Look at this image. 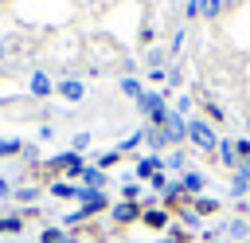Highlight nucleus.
Wrapping results in <instances>:
<instances>
[{
    "label": "nucleus",
    "instance_id": "f257e3e1",
    "mask_svg": "<svg viewBox=\"0 0 250 243\" xmlns=\"http://www.w3.org/2000/svg\"><path fill=\"white\" fill-rule=\"evenodd\" d=\"M188 137L203 149V153H211V149H219V137H215V129H211V122H199V118H188Z\"/></svg>",
    "mask_w": 250,
    "mask_h": 243
},
{
    "label": "nucleus",
    "instance_id": "f03ea898",
    "mask_svg": "<svg viewBox=\"0 0 250 243\" xmlns=\"http://www.w3.org/2000/svg\"><path fill=\"white\" fill-rule=\"evenodd\" d=\"M180 188H184V192H203V188H207V176H203V172H195V169H184Z\"/></svg>",
    "mask_w": 250,
    "mask_h": 243
},
{
    "label": "nucleus",
    "instance_id": "7ed1b4c3",
    "mask_svg": "<svg viewBox=\"0 0 250 243\" xmlns=\"http://www.w3.org/2000/svg\"><path fill=\"white\" fill-rule=\"evenodd\" d=\"M59 94H62L66 102H82V94H86V86H82L78 78H66V82L59 86Z\"/></svg>",
    "mask_w": 250,
    "mask_h": 243
},
{
    "label": "nucleus",
    "instance_id": "20e7f679",
    "mask_svg": "<svg viewBox=\"0 0 250 243\" xmlns=\"http://www.w3.org/2000/svg\"><path fill=\"white\" fill-rule=\"evenodd\" d=\"M141 216V208L133 204V200H121L117 208H113V219H121V223H129V219H137Z\"/></svg>",
    "mask_w": 250,
    "mask_h": 243
},
{
    "label": "nucleus",
    "instance_id": "39448f33",
    "mask_svg": "<svg viewBox=\"0 0 250 243\" xmlns=\"http://www.w3.org/2000/svg\"><path fill=\"white\" fill-rule=\"evenodd\" d=\"M31 94H35V98H47V94H51V78H47L43 71L31 74Z\"/></svg>",
    "mask_w": 250,
    "mask_h": 243
},
{
    "label": "nucleus",
    "instance_id": "423d86ee",
    "mask_svg": "<svg viewBox=\"0 0 250 243\" xmlns=\"http://www.w3.org/2000/svg\"><path fill=\"white\" fill-rule=\"evenodd\" d=\"M55 165L66 169V172H82V157L78 153H62V157H55Z\"/></svg>",
    "mask_w": 250,
    "mask_h": 243
},
{
    "label": "nucleus",
    "instance_id": "0eeeda50",
    "mask_svg": "<svg viewBox=\"0 0 250 243\" xmlns=\"http://www.w3.org/2000/svg\"><path fill=\"white\" fill-rule=\"evenodd\" d=\"M145 223L160 231V227H168V212H164V208H148V212H145Z\"/></svg>",
    "mask_w": 250,
    "mask_h": 243
},
{
    "label": "nucleus",
    "instance_id": "6e6552de",
    "mask_svg": "<svg viewBox=\"0 0 250 243\" xmlns=\"http://www.w3.org/2000/svg\"><path fill=\"white\" fill-rule=\"evenodd\" d=\"M219 157H223V165L238 169V153H234V141H219Z\"/></svg>",
    "mask_w": 250,
    "mask_h": 243
},
{
    "label": "nucleus",
    "instance_id": "1a4fd4ad",
    "mask_svg": "<svg viewBox=\"0 0 250 243\" xmlns=\"http://www.w3.org/2000/svg\"><path fill=\"white\" fill-rule=\"evenodd\" d=\"M82 180H86V188L98 192V188L105 184V172H102V169H82Z\"/></svg>",
    "mask_w": 250,
    "mask_h": 243
},
{
    "label": "nucleus",
    "instance_id": "9d476101",
    "mask_svg": "<svg viewBox=\"0 0 250 243\" xmlns=\"http://www.w3.org/2000/svg\"><path fill=\"white\" fill-rule=\"evenodd\" d=\"M223 231H227V235H234V239H250V223H246V219H230Z\"/></svg>",
    "mask_w": 250,
    "mask_h": 243
},
{
    "label": "nucleus",
    "instance_id": "9b49d317",
    "mask_svg": "<svg viewBox=\"0 0 250 243\" xmlns=\"http://www.w3.org/2000/svg\"><path fill=\"white\" fill-rule=\"evenodd\" d=\"M219 12H223V0H199V16L219 20Z\"/></svg>",
    "mask_w": 250,
    "mask_h": 243
},
{
    "label": "nucleus",
    "instance_id": "f8f14e48",
    "mask_svg": "<svg viewBox=\"0 0 250 243\" xmlns=\"http://www.w3.org/2000/svg\"><path fill=\"white\" fill-rule=\"evenodd\" d=\"M246 192H250V180H242V176L234 172V180H230V196H234V200H242Z\"/></svg>",
    "mask_w": 250,
    "mask_h": 243
},
{
    "label": "nucleus",
    "instance_id": "ddd939ff",
    "mask_svg": "<svg viewBox=\"0 0 250 243\" xmlns=\"http://www.w3.org/2000/svg\"><path fill=\"white\" fill-rule=\"evenodd\" d=\"M121 90H125V94H129V98H141V94H145V90H141V82H137V78H121Z\"/></svg>",
    "mask_w": 250,
    "mask_h": 243
},
{
    "label": "nucleus",
    "instance_id": "4468645a",
    "mask_svg": "<svg viewBox=\"0 0 250 243\" xmlns=\"http://www.w3.org/2000/svg\"><path fill=\"white\" fill-rule=\"evenodd\" d=\"M51 192H55V196H62V200H70V196H78L82 188H70V184H55Z\"/></svg>",
    "mask_w": 250,
    "mask_h": 243
},
{
    "label": "nucleus",
    "instance_id": "2eb2a0df",
    "mask_svg": "<svg viewBox=\"0 0 250 243\" xmlns=\"http://www.w3.org/2000/svg\"><path fill=\"white\" fill-rule=\"evenodd\" d=\"M20 149H23V145H20V141H12V137H8V141H0V157H12V153H20Z\"/></svg>",
    "mask_w": 250,
    "mask_h": 243
},
{
    "label": "nucleus",
    "instance_id": "dca6fc26",
    "mask_svg": "<svg viewBox=\"0 0 250 243\" xmlns=\"http://www.w3.org/2000/svg\"><path fill=\"white\" fill-rule=\"evenodd\" d=\"M234 153H238L242 161H250V137H242V141H234Z\"/></svg>",
    "mask_w": 250,
    "mask_h": 243
},
{
    "label": "nucleus",
    "instance_id": "f3484780",
    "mask_svg": "<svg viewBox=\"0 0 250 243\" xmlns=\"http://www.w3.org/2000/svg\"><path fill=\"white\" fill-rule=\"evenodd\" d=\"M188 110H191V98H188V94H184V98H176V114H180V118H184V114H188Z\"/></svg>",
    "mask_w": 250,
    "mask_h": 243
},
{
    "label": "nucleus",
    "instance_id": "a211bd4d",
    "mask_svg": "<svg viewBox=\"0 0 250 243\" xmlns=\"http://www.w3.org/2000/svg\"><path fill=\"white\" fill-rule=\"evenodd\" d=\"M148 184H152V188H156V192H164V188H168V176H164V172H156V176H152V180H148Z\"/></svg>",
    "mask_w": 250,
    "mask_h": 243
},
{
    "label": "nucleus",
    "instance_id": "6ab92c4d",
    "mask_svg": "<svg viewBox=\"0 0 250 243\" xmlns=\"http://www.w3.org/2000/svg\"><path fill=\"white\" fill-rule=\"evenodd\" d=\"M207 114H211L215 122H223V118H227V114H223V106H215V102H207Z\"/></svg>",
    "mask_w": 250,
    "mask_h": 243
},
{
    "label": "nucleus",
    "instance_id": "aec40b11",
    "mask_svg": "<svg viewBox=\"0 0 250 243\" xmlns=\"http://www.w3.org/2000/svg\"><path fill=\"white\" fill-rule=\"evenodd\" d=\"M137 192H141L137 184H121V196H125V200H137Z\"/></svg>",
    "mask_w": 250,
    "mask_h": 243
},
{
    "label": "nucleus",
    "instance_id": "412c9836",
    "mask_svg": "<svg viewBox=\"0 0 250 243\" xmlns=\"http://www.w3.org/2000/svg\"><path fill=\"white\" fill-rule=\"evenodd\" d=\"M184 223L195 231V227H199V212H184Z\"/></svg>",
    "mask_w": 250,
    "mask_h": 243
},
{
    "label": "nucleus",
    "instance_id": "4be33fe9",
    "mask_svg": "<svg viewBox=\"0 0 250 243\" xmlns=\"http://www.w3.org/2000/svg\"><path fill=\"white\" fill-rule=\"evenodd\" d=\"M0 231H20V216L16 219H0Z\"/></svg>",
    "mask_w": 250,
    "mask_h": 243
},
{
    "label": "nucleus",
    "instance_id": "5701e85b",
    "mask_svg": "<svg viewBox=\"0 0 250 243\" xmlns=\"http://www.w3.org/2000/svg\"><path fill=\"white\" fill-rule=\"evenodd\" d=\"M168 169H184V153H172L168 157Z\"/></svg>",
    "mask_w": 250,
    "mask_h": 243
},
{
    "label": "nucleus",
    "instance_id": "b1692460",
    "mask_svg": "<svg viewBox=\"0 0 250 243\" xmlns=\"http://www.w3.org/2000/svg\"><path fill=\"white\" fill-rule=\"evenodd\" d=\"M199 16V0H188V20H195Z\"/></svg>",
    "mask_w": 250,
    "mask_h": 243
},
{
    "label": "nucleus",
    "instance_id": "393cba45",
    "mask_svg": "<svg viewBox=\"0 0 250 243\" xmlns=\"http://www.w3.org/2000/svg\"><path fill=\"white\" fill-rule=\"evenodd\" d=\"M238 176H242V180H250V161H238Z\"/></svg>",
    "mask_w": 250,
    "mask_h": 243
},
{
    "label": "nucleus",
    "instance_id": "a878e982",
    "mask_svg": "<svg viewBox=\"0 0 250 243\" xmlns=\"http://www.w3.org/2000/svg\"><path fill=\"white\" fill-rule=\"evenodd\" d=\"M207 243H223V239H215V235H211V239H207Z\"/></svg>",
    "mask_w": 250,
    "mask_h": 243
},
{
    "label": "nucleus",
    "instance_id": "bb28decb",
    "mask_svg": "<svg viewBox=\"0 0 250 243\" xmlns=\"http://www.w3.org/2000/svg\"><path fill=\"white\" fill-rule=\"evenodd\" d=\"M160 243H176V239H160Z\"/></svg>",
    "mask_w": 250,
    "mask_h": 243
},
{
    "label": "nucleus",
    "instance_id": "cd10ccee",
    "mask_svg": "<svg viewBox=\"0 0 250 243\" xmlns=\"http://www.w3.org/2000/svg\"><path fill=\"white\" fill-rule=\"evenodd\" d=\"M0 51H4V43H0Z\"/></svg>",
    "mask_w": 250,
    "mask_h": 243
},
{
    "label": "nucleus",
    "instance_id": "c85d7f7f",
    "mask_svg": "<svg viewBox=\"0 0 250 243\" xmlns=\"http://www.w3.org/2000/svg\"><path fill=\"white\" fill-rule=\"evenodd\" d=\"M246 125H250V122H246Z\"/></svg>",
    "mask_w": 250,
    "mask_h": 243
}]
</instances>
